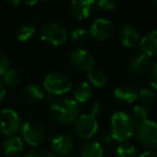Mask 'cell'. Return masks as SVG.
<instances>
[{
    "label": "cell",
    "instance_id": "cell-7",
    "mask_svg": "<svg viewBox=\"0 0 157 157\" xmlns=\"http://www.w3.org/2000/svg\"><path fill=\"white\" fill-rule=\"evenodd\" d=\"M22 137L30 146H38L45 138V129L41 123L37 121H28L22 125Z\"/></svg>",
    "mask_w": 157,
    "mask_h": 157
},
{
    "label": "cell",
    "instance_id": "cell-27",
    "mask_svg": "<svg viewBox=\"0 0 157 157\" xmlns=\"http://www.w3.org/2000/svg\"><path fill=\"white\" fill-rule=\"evenodd\" d=\"M156 98V93L154 90L148 87H143L138 92V99L144 105L152 103Z\"/></svg>",
    "mask_w": 157,
    "mask_h": 157
},
{
    "label": "cell",
    "instance_id": "cell-21",
    "mask_svg": "<svg viewBox=\"0 0 157 157\" xmlns=\"http://www.w3.org/2000/svg\"><path fill=\"white\" fill-rule=\"evenodd\" d=\"M87 78L90 80V84L97 88H101L107 84V75L101 69L93 68L92 70L87 72Z\"/></svg>",
    "mask_w": 157,
    "mask_h": 157
},
{
    "label": "cell",
    "instance_id": "cell-30",
    "mask_svg": "<svg viewBox=\"0 0 157 157\" xmlns=\"http://www.w3.org/2000/svg\"><path fill=\"white\" fill-rule=\"evenodd\" d=\"M96 5L105 11H112L116 8V3L112 0H101V1L96 2Z\"/></svg>",
    "mask_w": 157,
    "mask_h": 157
},
{
    "label": "cell",
    "instance_id": "cell-18",
    "mask_svg": "<svg viewBox=\"0 0 157 157\" xmlns=\"http://www.w3.org/2000/svg\"><path fill=\"white\" fill-rule=\"evenodd\" d=\"M25 100L29 103H36L41 101L45 96V90L38 84H28L23 90Z\"/></svg>",
    "mask_w": 157,
    "mask_h": 157
},
{
    "label": "cell",
    "instance_id": "cell-22",
    "mask_svg": "<svg viewBox=\"0 0 157 157\" xmlns=\"http://www.w3.org/2000/svg\"><path fill=\"white\" fill-rule=\"evenodd\" d=\"M36 33V27L31 23H26L22 25L16 31V38L20 42H27L33 37Z\"/></svg>",
    "mask_w": 157,
    "mask_h": 157
},
{
    "label": "cell",
    "instance_id": "cell-13",
    "mask_svg": "<svg viewBox=\"0 0 157 157\" xmlns=\"http://www.w3.org/2000/svg\"><path fill=\"white\" fill-rule=\"evenodd\" d=\"M118 38L121 40V43L128 48H135L139 45L140 36L138 30L132 26V25H124L121 27L118 31Z\"/></svg>",
    "mask_w": 157,
    "mask_h": 157
},
{
    "label": "cell",
    "instance_id": "cell-11",
    "mask_svg": "<svg viewBox=\"0 0 157 157\" xmlns=\"http://www.w3.org/2000/svg\"><path fill=\"white\" fill-rule=\"evenodd\" d=\"M51 147H52V152L58 156H68L73 151V139L69 135L59 133L52 139Z\"/></svg>",
    "mask_w": 157,
    "mask_h": 157
},
{
    "label": "cell",
    "instance_id": "cell-37",
    "mask_svg": "<svg viewBox=\"0 0 157 157\" xmlns=\"http://www.w3.org/2000/svg\"><path fill=\"white\" fill-rule=\"evenodd\" d=\"M27 5H30V6H33V5H37L38 1H27Z\"/></svg>",
    "mask_w": 157,
    "mask_h": 157
},
{
    "label": "cell",
    "instance_id": "cell-9",
    "mask_svg": "<svg viewBox=\"0 0 157 157\" xmlns=\"http://www.w3.org/2000/svg\"><path fill=\"white\" fill-rule=\"evenodd\" d=\"M98 122L92 114H81L75 121V132L80 138L88 140L96 135L98 130Z\"/></svg>",
    "mask_w": 157,
    "mask_h": 157
},
{
    "label": "cell",
    "instance_id": "cell-3",
    "mask_svg": "<svg viewBox=\"0 0 157 157\" xmlns=\"http://www.w3.org/2000/svg\"><path fill=\"white\" fill-rule=\"evenodd\" d=\"M43 88L48 94L60 96L71 90L72 82L69 76L61 72H51L44 78Z\"/></svg>",
    "mask_w": 157,
    "mask_h": 157
},
{
    "label": "cell",
    "instance_id": "cell-31",
    "mask_svg": "<svg viewBox=\"0 0 157 157\" xmlns=\"http://www.w3.org/2000/svg\"><path fill=\"white\" fill-rule=\"evenodd\" d=\"M102 111H103V107L100 102H95L94 105H92V108H90V114H92L93 116H95V117L100 115V114L102 113Z\"/></svg>",
    "mask_w": 157,
    "mask_h": 157
},
{
    "label": "cell",
    "instance_id": "cell-20",
    "mask_svg": "<svg viewBox=\"0 0 157 157\" xmlns=\"http://www.w3.org/2000/svg\"><path fill=\"white\" fill-rule=\"evenodd\" d=\"M103 148L97 141H90L81 148V157H102Z\"/></svg>",
    "mask_w": 157,
    "mask_h": 157
},
{
    "label": "cell",
    "instance_id": "cell-26",
    "mask_svg": "<svg viewBox=\"0 0 157 157\" xmlns=\"http://www.w3.org/2000/svg\"><path fill=\"white\" fill-rule=\"evenodd\" d=\"M90 37V33L84 28H75L70 33L69 38L73 43L81 44L84 43Z\"/></svg>",
    "mask_w": 157,
    "mask_h": 157
},
{
    "label": "cell",
    "instance_id": "cell-38",
    "mask_svg": "<svg viewBox=\"0 0 157 157\" xmlns=\"http://www.w3.org/2000/svg\"><path fill=\"white\" fill-rule=\"evenodd\" d=\"M154 3H155V5H156V6H157V1H154Z\"/></svg>",
    "mask_w": 157,
    "mask_h": 157
},
{
    "label": "cell",
    "instance_id": "cell-29",
    "mask_svg": "<svg viewBox=\"0 0 157 157\" xmlns=\"http://www.w3.org/2000/svg\"><path fill=\"white\" fill-rule=\"evenodd\" d=\"M148 81L155 90H157V63L150 69L148 72Z\"/></svg>",
    "mask_w": 157,
    "mask_h": 157
},
{
    "label": "cell",
    "instance_id": "cell-2",
    "mask_svg": "<svg viewBox=\"0 0 157 157\" xmlns=\"http://www.w3.org/2000/svg\"><path fill=\"white\" fill-rule=\"evenodd\" d=\"M111 137L117 142L125 143L136 133V126L132 117L123 111H117L111 116Z\"/></svg>",
    "mask_w": 157,
    "mask_h": 157
},
{
    "label": "cell",
    "instance_id": "cell-32",
    "mask_svg": "<svg viewBox=\"0 0 157 157\" xmlns=\"http://www.w3.org/2000/svg\"><path fill=\"white\" fill-rule=\"evenodd\" d=\"M24 157H42V152L40 150H30L24 155Z\"/></svg>",
    "mask_w": 157,
    "mask_h": 157
},
{
    "label": "cell",
    "instance_id": "cell-4",
    "mask_svg": "<svg viewBox=\"0 0 157 157\" xmlns=\"http://www.w3.org/2000/svg\"><path fill=\"white\" fill-rule=\"evenodd\" d=\"M42 41L52 46H60L68 40V33L63 25L56 22H48L43 24L40 30Z\"/></svg>",
    "mask_w": 157,
    "mask_h": 157
},
{
    "label": "cell",
    "instance_id": "cell-5",
    "mask_svg": "<svg viewBox=\"0 0 157 157\" xmlns=\"http://www.w3.org/2000/svg\"><path fill=\"white\" fill-rule=\"evenodd\" d=\"M22 128V122L18 113L13 109L6 108L0 110V132L12 137Z\"/></svg>",
    "mask_w": 157,
    "mask_h": 157
},
{
    "label": "cell",
    "instance_id": "cell-33",
    "mask_svg": "<svg viewBox=\"0 0 157 157\" xmlns=\"http://www.w3.org/2000/svg\"><path fill=\"white\" fill-rule=\"evenodd\" d=\"M6 93H7V87H6L5 84L2 83V81L0 80V102L5 99Z\"/></svg>",
    "mask_w": 157,
    "mask_h": 157
},
{
    "label": "cell",
    "instance_id": "cell-10",
    "mask_svg": "<svg viewBox=\"0 0 157 157\" xmlns=\"http://www.w3.org/2000/svg\"><path fill=\"white\" fill-rule=\"evenodd\" d=\"M88 33L90 37L95 41H105L111 38L114 33L113 23L107 18H98L92 24Z\"/></svg>",
    "mask_w": 157,
    "mask_h": 157
},
{
    "label": "cell",
    "instance_id": "cell-15",
    "mask_svg": "<svg viewBox=\"0 0 157 157\" xmlns=\"http://www.w3.org/2000/svg\"><path fill=\"white\" fill-rule=\"evenodd\" d=\"M139 48L147 57L157 56V29L146 33L139 42Z\"/></svg>",
    "mask_w": 157,
    "mask_h": 157
},
{
    "label": "cell",
    "instance_id": "cell-1",
    "mask_svg": "<svg viewBox=\"0 0 157 157\" xmlns=\"http://www.w3.org/2000/svg\"><path fill=\"white\" fill-rule=\"evenodd\" d=\"M51 115L61 125H70L80 116V105L74 99L58 98L51 105Z\"/></svg>",
    "mask_w": 157,
    "mask_h": 157
},
{
    "label": "cell",
    "instance_id": "cell-19",
    "mask_svg": "<svg viewBox=\"0 0 157 157\" xmlns=\"http://www.w3.org/2000/svg\"><path fill=\"white\" fill-rule=\"evenodd\" d=\"M92 86L87 82H80L73 88V96L74 100L78 103L86 102L92 97Z\"/></svg>",
    "mask_w": 157,
    "mask_h": 157
},
{
    "label": "cell",
    "instance_id": "cell-34",
    "mask_svg": "<svg viewBox=\"0 0 157 157\" xmlns=\"http://www.w3.org/2000/svg\"><path fill=\"white\" fill-rule=\"evenodd\" d=\"M139 157H157V152L155 151H145V152L141 153Z\"/></svg>",
    "mask_w": 157,
    "mask_h": 157
},
{
    "label": "cell",
    "instance_id": "cell-6",
    "mask_svg": "<svg viewBox=\"0 0 157 157\" xmlns=\"http://www.w3.org/2000/svg\"><path fill=\"white\" fill-rule=\"evenodd\" d=\"M136 138L141 145L150 148H157V123L145 121L136 129Z\"/></svg>",
    "mask_w": 157,
    "mask_h": 157
},
{
    "label": "cell",
    "instance_id": "cell-28",
    "mask_svg": "<svg viewBox=\"0 0 157 157\" xmlns=\"http://www.w3.org/2000/svg\"><path fill=\"white\" fill-rule=\"evenodd\" d=\"M10 70V60L8 56L0 52V76H3Z\"/></svg>",
    "mask_w": 157,
    "mask_h": 157
},
{
    "label": "cell",
    "instance_id": "cell-24",
    "mask_svg": "<svg viewBox=\"0 0 157 157\" xmlns=\"http://www.w3.org/2000/svg\"><path fill=\"white\" fill-rule=\"evenodd\" d=\"M20 80H21V73L18 72V70L11 69V68H10L9 71L2 76V80H1V81L5 84L6 87L13 88L17 85Z\"/></svg>",
    "mask_w": 157,
    "mask_h": 157
},
{
    "label": "cell",
    "instance_id": "cell-12",
    "mask_svg": "<svg viewBox=\"0 0 157 157\" xmlns=\"http://www.w3.org/2000/svg\"><path fill=\"white\" fill-rule=\"evenodd\" d=\"M96 6V2L93 0H78V1H72L70 3V9L71 13L76 20L83 21L90 17V14L94 11V8Z\"/></svg>",
    "mask_w": 157,
    "mask_h": 157
},
{
    "label": "cell",
    "instance_id": "cell-8",
    "mask_svg": "<svg viewBox=\"0 0 157 157\" xmlns=\"http://www.w3.org/2000/svg\"><path fill=\"white\" fill-rule=\"evenodd\" d=\"M69 63L78 71L88 72L94 68L95 58L85 48H74L69 53Z\"/></svg>",
    "mask_w": 157,
    "mask_h": 157
},
{
    "label": "cell",
    "instance_id": "cell-36",
    "mask_svg": "<svg viewBox=\"0 0 157 157\" xmlns=\"http://www.w3.org/2000/svg\"><path fill=\"white\" fill-rule=\"evenodd\" d=\"M7 3H9L11 6H18L21 3V1L20 0H14V1H7Z\"/></svg>",
    "mask_w": 157,
    "mask_h": 157
},
{
    "label": "cell",
    "instance_id": "cell-14",
    "mask_svg": "<svg viewBox=\"0 0 157 157\" xmlns=\"http://www.w3.org/2000/svg\"><path fill=\"white\" fill-rule=\"evenodd\" d=\"M114 98L116 101L121 103H129L135 102L138 99V90L130 84H122L114 90Z\"/></svg>",
    "mask_w": 157,
    "mask_h": 157
},
{
    "label": "cell",
    "instance_id": "cell-17",
    "mask_svg": "<svg viewBox=\"0 0 157 157\" xmlns=\"http://www.w3.org/2000/svg\"><path fill=\"white\" fill-rule=\"evenodd\" d=\"M150 67V57L144 55L143 53L135 54L128 63V70L131 73L135 74H141L147 71Z\"/></svg>",
    "mask_w": 157,
    "mask_h": 157
},
{
    "label": "cell",
    "instance_id": "cell-39",
    "mask_svg": "<svg viewBox=\"0 0 157 157\" xmlns=\"http://www.w3.org/2000/svg\"><path fill=\"white\" fill-rule=\"evenodd\" d=\"M67 157H76V156H67Z\"/></svg>",
    "mask_w": 157,
    "mask_h": 157
},
{
    "label": "cell",
    "instance_id": "cell-16",
    "mask_svg": "<svg viewBox=\"0 0 157 157\" xmlns=\"http://www.w3.org/2000/svg\"><path fill=\"white\" fill-rule=\"evenodd\" d=\"M23 140L17 136L8 137L2 143V152L7 157H17L23 152Z\"/></svg>",
    "mask_w": 157,
    "mask_h": 157
},
{
    "label": "cell",
    "instance_id": "cell-23",
    "mask_svg": "<svg viewBox=\"0 0 157 157\" xmlns=\"http://www.w3.org/2000/svg\"><path fill=\"white\" fill-rule=\"evenodd\" d=\"M132 117L136 126H139L142 123L148 120V110L144 105H137L132 110Z\"/></svg>",
    "mask_w": 157,
    "mask_h": 157
},
{
    "label": "cell",
    "instance_id": "cell-25",
    "mask_svg": "<svg viewBox=\"0 0 157 157\" xmlns=\"http://www.w3.org/2000/svg\"><path fill=\"white\" fill-rule=\"evenodd\" d=\"M116 157H138L135 146L128 143H123L117 146L115 151Z\"/></svg>",
    "mask_w": 157,
    "mask_h": 157
},
{
    "label": "cell",
    "instance_id": "cell-35",
    "mask_svg": "<svg viewBox=\"0 0 157 157\" xmlns=\"http://www.w3.org/2000/svg\"><path fill=\"white\" fill-rule=\"evenodd\" d=\"M41 152H42V157H57V155L50 150H42Z\"/></svg>",
    "mask_w": 157,
    "mask_h": 157
}]
</instances>
